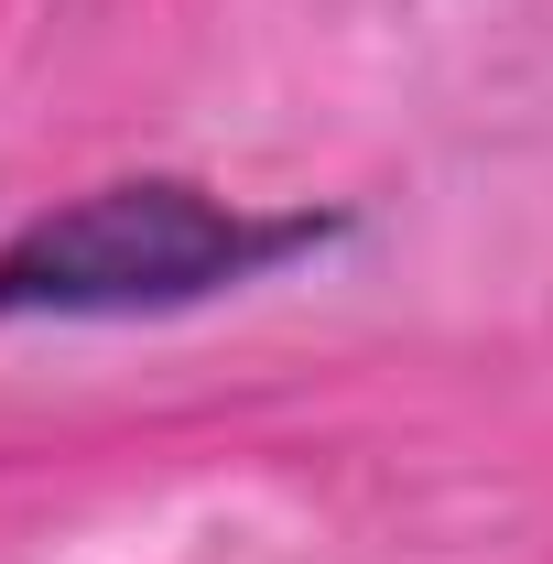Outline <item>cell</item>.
<instances>
[{
    "label": "cell",
    "instance_id": "6da1fadb",
    "mask_svg": "<svg viewBox=\"0 0 553 564\" xmlns=\"http://www.w3.org/2000/svg\"><path fill=\"white\" fill-rule=\"evenodd\" d=\"M347 217L315 207H239L185 174H131L66 196L33 228L0 239V315H66V326H131V315H185L217 293H250L282 261L326 250Z\"/></svg>",
    "mask_w": 553,
    "mask_h": 564
}]
</instances>
